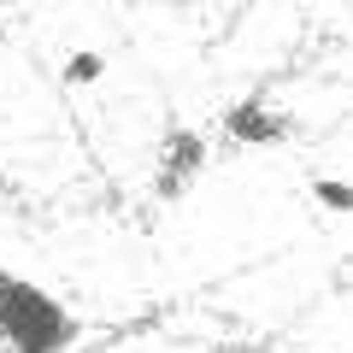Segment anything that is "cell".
<instances>
[{
	"mask_svg": "<svg viewBox=\"0 0 353 353\" xmlns=\"http://www.w3.org/2000/svg\"><path fill=\"white\" fill-rule=\"evenodd\" d=\"M77 336V312H65L41 283L0 271V353H65Z\"/></svg>",
	"mask_w": 353,
	"mask_h": 353,
	"instance_id": "1",
	"label": "cell"
},
{
	"mask_svg": "<svg viewBox=\"0 0 353 353\" xmlns=\"http://www.w3.org/2000/svg\"><path fill=\"white\" fill-rule=\"evenodd\" d=\"M289 112H277L271 101H230V112H224V136L236 141V148H283L289 141Z\"/></svg>",
	"mask_w": 353,
	"mask_h": 353,
	"instance_id": "2",
	"label": "cell"
},
{
	"mask_svg": "<svg viewBox=\"0 0 353 353\" xmlns=\"http://www.w3.org/2000/svg\"><path fill=\"white\" fill-rule=\"evenodd\" d=\"M201 171H206V136L201 130H171L165 148H159V176H153L159 201H176Z\"/></svg>",
	"mask_w": 353,
	"mask_h": 353,
	"instance_id": "3",
	"label": "cell"
},
{
	"mask_svg": "<svg viewBox=\"0 0 353 353\" xmlns=\"http://www.w3.org/2000/svg\"><path fill=\"white\" fill-rule=\"evenodd\" d=\"M101 77H106V53L83 48V53H71V59H65V88H94Z\"/></svg>",
	"mask_w": 353,
	"mask_h": 353,
	"instance_id": "4",
	"label": "cell"
},
{
	"mask_svg": "<svg viewBox=\"0 0 353 353\" xmlns=\"http://www.w3.org/2000/svg\"><path fill=\"white\" fill-rule=\"evenodd\" d=\"M312 201L324 206V212H347V206H353L347 176H312Z\"/></svg>",
	"mask_w": 353,
	"mask_h": 353,
	"instance_id": "5",
	"label": "cell"
}]
</instances>
